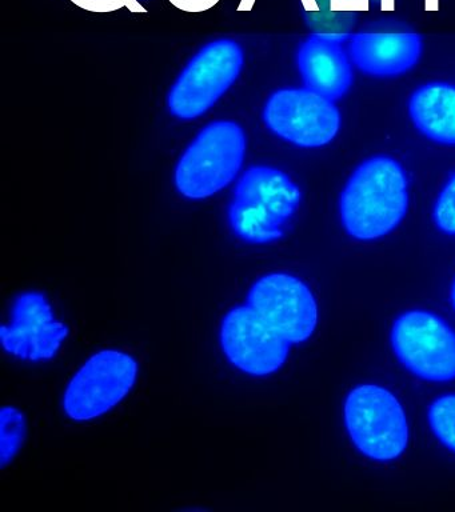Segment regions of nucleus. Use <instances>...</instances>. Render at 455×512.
Returning <instances> with one entry per match:
<instances>
[{
	"label": "nucleus",
	"mask_w": 455,
	"mask_h": 512,
	"mask_svg": "<svg viewBox=\"0 0 455 512\" xmlns=\"http://www.w3.org/2000/svg\"><path fill=\"white\" fill-rule=\"evenodd\" d=\"M409 192L405 171L389 156L367 159L341 195L343 227L359 240L382 238L405 218Z\"/></svg>",
	"instance_id": "f257e3e1"
},
{
	"label": "nucleus",
	"mask_w": 455,
	"mask_h": 512,
	"mask_svg": "<svg viewBox=\"0 0 455 512\" xmlns=\"http://www.w3.org/2000/svg\"><path fill=\"white\" fill-rule=\"evenodd\" d=\"M301 203V190L277 168L254 166L239 179L229 208L230 226L245 242L263 244L283 236Z\"/></svg>",
	"instance_id": "f03ea898"
},
{
	"label": "nucleus",
	"mask_w": 455,
	"mask_h": 512,
	"mask_svg": "<svg viewBox=\"0 0 455 512\" xmlns=\"http://www.w3.org/2000/svg\"><path fill=\"white\" fill-rule=\"evenodd\" d=\"M246 135L238 123L218 120L186 148L175 168V186L187 199H205L229 186L246 155Z\"/></svg>",
	"instance_id": "7ed1b4c3"
},
{
	"label": "nucleus",
	"mask_w": 455,
	"mask_h": 512,
	"mask_svg": "<svg viewBox=\"0 0 455 512\" xmlns=\"http://www.w3.org/2000/svg\"><path fill=\"white\" fill-rule=\"evenodd\" d=\"M245 63L242 47L219 39L203 47L175 80L167 98L171 114L191 120L209 111L241 75Z\"/></svg>",
	"instance_id": "20e7f679"
},
{
	"label": "nucleus",
	"mask_w": 455,
	"mask_h": 512,
	"mask_svg": "<svg viewBox=\"0 0 455 512\" xmlns=\"http://www.w3.org/2000/svg\"><path fill=\"white\" fill-rule=\"evenodd\" d=\"M345 423L355 447L367 458L397 459L409 443L405 411L390 391L363 384L347 395Z\"/></svg>",
	"instance_id": "39448f33"
},
{
	"label": "nucleus",
	"mask_w": 455,
	"mask_h": 512,
	"mask_svg": "<svg viewBox=\"0 0 455 512\" xmlns=\"http://www.w3.org/2000/svg\"><path fill=\"white\" fill-rule=\"evenodd\" d=\"M137 376L138 363L133 356L115 350L98 352L71 380L63 408L79 422L98 418L125 399Z\"/></svg>",
	"instance_id": "423d86ee"
},
{
	"label": "nucleus",
	"mask_w": 455,
	"mask_h": 512,
	"mask_svg": "<svg viewBox=\"0 0 455 512\" xmlns=\"http://www.w3.org/2000/svg\"><path fill=\"white\" fill-rule=\"evenodd\" d=\"M391 344L403 366L430 382L455 379V332L426 311H409L395 320Z\"/></svg>",
	"instance_id": "0eeeda50"
},
{
	"label": "nucleus",
	"mask_w": 455,
	"mask_h": 512,
	"mask_svg": "<svg viewBox=\"0 0 455 512\" xmlns=\"http://www.w3.org/2000/svg\"><path fill=\"white\" fill-rule=\"evenodd\" d=\"M263 120L279 138L305 148L330 143L341 126V115L333 100L310 88L274 92L263 110Z\"/></svg>",
	"instance_id": "6e6552de"
},
{
	"label": "nucleus",
	"mask_w": 455,
	"mask_h": 512,
	"mask_svg": "<svg viewBox=\"0 0 455 512\" xmlns=\"http://www.w3.org/2000/svg\"><path fill=\"white\" fill-rule=\"evenodd\" d=\"M247 304L291 344L306 342L317 327L318 306L313 292L295 276H263L251 287Z\"/></svg>",
	"instance_id": "1a4fd4ad"
},
{
	"label": "nucleus",
	"mask_w": 455,
	"mask_h": 512,
	"mask_svg": "<svg viewBox=\"0 0 455 512\" xmlns=\"http://www.w3.org/2000/svg\"><path fill=\"white\" fill-rule=\"evenodd\" d=\"M221 343L227 359L239 370L253 376L277 372L285 364L291 344L249 304L235 307L225 316Z\"/></svg>",
	"instance_id": "9d476101"
},
{
	"label": "nucleus",
	"mask_w": 455,
	"mask_h": 512,
	"mask_svg": "<svg viewBox=\"0 0 455 512\" xmlns=\"http://www.w3.org/2000/svg\"><path fill=\"white\" fill-rule=\"evenodd\" d=\"M69 328L54 319L50 304L41 292H26L15 300L13 322L0 328L7 352L27 360L54 358Z\"/></svg>",
	"instance_id": "9b49d317"
},
{
	"label": "nucleus",
	"mask_w": 455,
	"mask_h": 512,
	"mask_svg": "<svg viewBox=\"0 0 455 512\" xmlns=\"http://www.w3.org/2000/svg\"><path fill=\"white\" fill-rule=\"evenodd\" d=\"M349 51L359 70L386 78L405 74L418 63L422 39L415 32H359Z\"/></svg>",
	"instance_id": "f8f14e48"
},
{
	"label": "nucleus",
	"mask_w": 455,
	"mask_h": 512,
	"mask_svg": "<svg viewBox=\"0 0 455 512\" xmlns=\"http://www.w3.org/2000/svg\"><path fill=\"white\" fill-rule=\"evenodd\" d=\"M303 83L331 100L341 99L353 80L349 58L341 42L330 34L310 35L298 51Z\"/></svg>",
	"instance_id": "ddd939ff"
},
{
	"label": "nucleus",
	"mask_w": 455,
	"mask_h": 512,
	"mask_svg": "<svg viewBox=\"0 0 455 512\" xmlns=\"http://www.w3.org/2000/svg\"><path fill=\"white\" fill-rule=\"evenodd\" d=\"M409 111L415 127L427 138L455 144V86L430 83L411 96Z\"/></svg>",
	"instance_id": "4468645a"
},
{
	"label": "nucleus",
	"mask_w": 455,
	"mask_h": 512,
	"mask_svg": "<svg viewBox=\"0 0 455 512\" xmlns=\"http://www.w3.org/2000/svg\"><path fill=\"white\" fill-rule=\"evenodd\" d=\"M26 418L18 408L5 407L0 414V466L6 467L21 450Z\"/></svg>",
	"instance_id": "2eb2a0df"
},
{
	"label": "nucleus",
	"mask_w": 455,
	"mask_h": 512,
	"mask_svg": "<svg viewBox=\"0 0 455 512\" xmlns=\"http://www.w3.org/2000/svg\"><path fill=\"white\" fill-rule=\"evenodd\" d=\"M429 422L435 436L455 452V395L441 396L431 404Z\"/></svg>",
	"instance_id": "dca6fc26"
},
{
	"label": "nucleus",
	"mask_w": 455,
	"mask_h": 512,
	"mask_svg": "<svg viewBox=\"0 0 455 512\" xmlns=\"http://www.w3.org/2000/svg\"><path fill=\"white\" fill-rule=\"evenodd\" d=\"M434 220L439 230L455 235V175L443 188L435 203Z\"/></svg>",
	"instance_id": "f3484780"
},
{
	"label": "nucleus",
	"mask_w": 455,
	"mask_h": 512,
	"mask_svg": "<svg viewBox=\"0 0 455 512\" xmlns=\"http://www.w3.org/2000/svg\"><path fill=\"white\" fill-rule=\"evenodd\" d=\"M451 303H453V306L455 308V282L453 284V290H451Z\"/></svg>",
	"instance_id": "a211bd4d"
}]
</instances>
